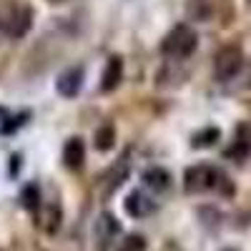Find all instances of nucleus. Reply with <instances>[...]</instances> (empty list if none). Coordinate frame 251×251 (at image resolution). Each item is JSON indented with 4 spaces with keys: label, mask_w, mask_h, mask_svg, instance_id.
<instances>
[{
    "label": "nucleus",
    "mask_w": 251,
    "mask_h": 251,
    "mask_svg": "<svg viewBox=\"0 0 251 251\" xmlns=\"http://www.w3.org/2000/svg\"><path fill=\"white\" fill-rule=\"evenodd\" d=\"M224 186L231 191V186H228V178L216 171L214 166H191V169H186L183 174V188H186V194H203V191H211V188H221L224 191Z\"/></svg>",
    "instance_id": "1"
},
{
    "label": "nucleus",
    "mask_w": 251,
    "mask_h": 251,
    "mask_svg": "<svg viewBox=\"0 0 251 251\" xmlns=\"http://www.w3.org/2000/svg\"><path fill=\"white\" fill-rule=\"evenodd\" d=\"M196 46H199V35H196V30H194L191 25L181 23V25L171 28V30H169V35L163 38L161 50H163V55H166V58L186 60L188 55H194Z\"/></svg>",
    "instance_id": "2"
},
{
    "label": "nucleus",
    "mask_w": 251,
    "mask_h": 251,
    "mask_svg": "<svg viewBox=\"0 0 251 251\" xmlns=\"http://www.w3.org/2000/svg\"><path fill=\"white\" fill-rule=\"evenodd\" d=\"M241 68H244V53L239 46H226L214 58V78L221 83L236 78L241 73Z\"/></svg>",
    "instance_id": "3"
},
{
    "label": "nucleus",
    "mask_w": 251,
    "mask_h": 251,
    "mask_svg": "<svg viewBox=\"0 0 251 251\" xmlns=\"http://www.w3.org/2000/svg\"><path fill=\"white\" fill-rule=\"evenodd\" d=\"M30 23H33V13L23 3L10 5L8 13H5V18L0 20V25H3V30H5L8 38H23L30 30Z\"/></svg>",
    "instance_id": "4"
},
{
    "label": "nucleus",
    "mask_w": 251,
    "mask_h": 251,
    "mask_svg": "<svg viewBox=\"0 0 251 251\" xmlns=\"http://www.w3.org/2000/svg\"><path fill=\"white\" fill-rule=\"evenodd\" d=\"M93 234H96V241H98V251H106V249L116 241V236L121 234V224H118V219H116L113 214L103 211V214L96 219Z\"/></svg>",
    "instance_id": "5"
},
{
    "label": "nucleus",
    "mask_w": 251,
    "mask_h": 251,
    "mask_svg": "<svg viewBox=\"0 0 251 251\" xmlns=\"http://www.w3.org/2000/svg\"><path fill=\"white\" fill-rule=\"evenodd\" d=\"M123 206H126V214L133 216V219H146L149 214H153V208H156L153 199L146 196L143 191H131L128 196H126Z\"/></svg>",
    "instance_id": "6"
},
{
    "label": "nucleus",
    "mask_w": 251,
    "mask_h": 251,
    "mask_svg": "<svg viewBox=\"0 0 251 251\" xmlns=\"http://www.w3.org/2000/svg\"><path fill=\"white\" fill-rule=\"evenodd\" d=\"M80 86H83V68H80V66L63 71V73L58 75V80H55V88H58V93H60V96H66V98L78 96Z\"/></svg>",
    "instance_id": "7"
},
{
    "label": "nucleus",
    "mask_w": 251,
    "mask_h": 251,
    "mask_svg": "<svg viewBox=\"0 0 251 251\" xmlns=\"http://www.w3.org/2000/svg\"><path fill=\"white\" fill-rule=\"evenodd\" d=\"M121 78H123V60L116 55V58H111V60L106 63V71H103V75H100V91H103V93L116 91V86L121 83Z\"/></svg>",
    "instance_id": "8"
},
{
    "label": "nucleus",
    "mask_w": 251,
    "mask_h": 251,
    "mask_svg": "<svg viewBox=\"0 0 251 251\" xmlns=\"http://www.w3.org/2000/svg\"><path fill=\"white\" fill-rule=\"evenodd\" d=\"M63 161H66L68 169H80L83 166V161H86V146H83V141L78 136L66 141V146H63Z\"/></svg>",
    "instance_id": "9"
},
{
    "label": "nucleus",
    "mask_w": 251,
    "mask_h": 251,
    "mask_svg": "<svg viewBox=\"0 0 251 251\" xmlns=\"http://www.w3.org/2000/svg\"><path fill=\"white\" fill-rule=\"evenodd\" d=\"M143 183L149 186L151 191L161 194V191H166V188L171 186V174L166 169H161V166H153V169L143 171Z\"/></svg>",
    "instance_id": "10"
},
{
    "label": "nucleus",
    "mask_w": 251,
    "mask_h": 251,
    "mask_svg": "<svg viewBox=\"0 0 251 251\" xmlns=\"http://www.w3.org/2000/svg\"><path fill=\"white\" fill-rule=\"evenodd\" d=\"M40 226H43V231L46 234H55L58 228H60V208L58 206H48L43 214H40Z\"/></svg>",
    "instance_id": "11"
},
{
    "label": "nucleus",
    "mask_w": 251,
    "mask_h": 251,
    "mask_svg": "<svg viewBox=\"0 0 251 251\" xmlns=\"http://www.w3.org/2000/svg\"><path fill=\"white\" fill-rule=\"evenodd\" d=\"M149 244H146V236L141 234H126L118 244H116V251H146Z\"/></svg>",
    "instance_id": "12"
},
{
    "label": "nucleus",
    "mask_w": 251,
    "mask_h": 251,
    "mask_svg": "<svg viewBox=\"0 0 251 251\" xmlns=\"http://www.w3.org/2000/svg\"><path fill=\"white\" fill-rule=\"evenodd\" d=\"M113 141H116L113 126H100V128L96 131V136H93V143H96V149H98V151H108V149H113Z\"/></svg>",
    "instance_id": "13"
},
{
    "label": "nucleus",
    "mask_w": 251,
    "mask_h": 251,
    "mask_svg": "<svg viewBox=\"0 0 251 251\" xmlns=\"http://www.w3.org/2000/svg\"><path fill=\"white\" fill-rule=\"evenodd\" d=\"M188 15L196 20H208L211 18V5L208 0H188Z\"/></svg>",
    "instance_id": "14"
},
{
    "label": "nucleus",
    "mask_w": 251,
    "mask_h": 251,
    "mask_svg": "<svg viewBox=\"0 0 251 251\" xmlns=\"http://www.w3.org/2000/svg\"><path fill=\"white\" fill-rule=\"evenodd\" d=\"M214 141H219V131H216V128H206V131H201V133H196V136H194V146H196V149L211 146Z\"/></svg>",
    "instance_id": "15"
},
{
    "label": "nucleus",
    "mask_w": 251,
    "mask_h": 251,
    "mask_svg": "<svg viewBox=\"0 0 251 251\" xmlns=\"http://www.w3.org/2000/svg\"><path fill=\"white\" fill-rule=\"evenodd\" d=\"M53 3H63V0H53Z\"/></svg>",
    "instance_id": "16"
},
{
    "label": "nucleus",
    "mask_w": 251,
    "mask_h": 251,
    "mask_svg": "<svg viewBox=\"0 0 251 251\" xmlns=\"http://www.w3.org/2000/svg\"><path fill=\"white\" fill-rule=\"evenodd\" d=\"M228 251H231V249H228Z\"/></svg>",
    "instance_id": "17"
}]
</instances>
